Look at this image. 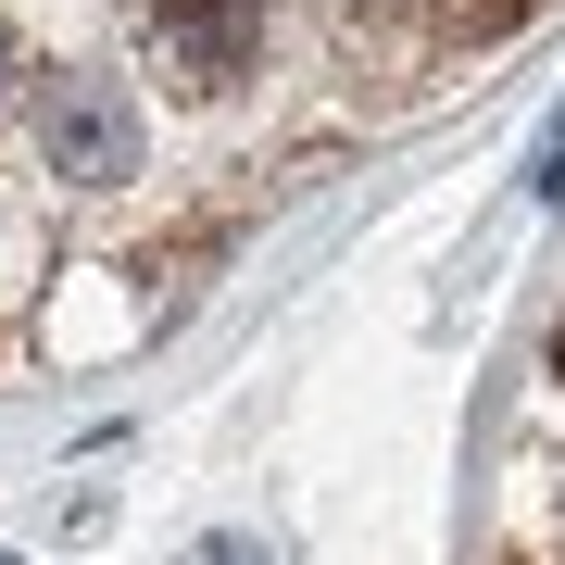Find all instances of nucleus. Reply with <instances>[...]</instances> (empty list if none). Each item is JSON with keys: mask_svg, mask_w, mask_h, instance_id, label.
I'll use <instances>...</instances> for the list:
<instances>
[{"mask_svg": "<svg viewBox=\"0 0 565 565\" xmlns=\"http://www.w3.org/2000/svg\"><path fill=\"white\" fill-rule=\"evenodd\" d=\"M139 151H151V126H139V88L126 76H88V63H51L39 76V163L63 189H126Z\"/></svg>", "mask_w": 565, "mask_h": 565, "instance_id": "1", "label": "nucleus"}, {"mask_svg": "<svg viewBox=\"0 0 565 565\" xmlns=\"http://www.w3.org/2000/svg\"><path fill=\"white\" fill-rule=\"evenodd\" d=\"M0 565H13V553H0Z\"/></svg>", "mask_w": 565, "mask_h": 565, "instance_id": "7", "label": "nucleus"}, {"mask_svg": "<svg viewBox=\"0 0 565 565\" xmlns=\"http://www.w3.org/2000/svg\"><path fill=\"white\" fill-rule=\"evenodd\" d=\"M264 25H277V0H151V51L177 88H239L264 63Z\"/></svg>", "mask_w": 565, "mask_h": 565, "instance_id": "2", "label": "nucleus"}, {"mask_svg": "<svg viewBox=\"0 0 565 565\" xmlns=\"http://www.w3.org/2000/svg\"><path fill=\"white\" fill-rule=\"evenodd\" d=\"M553 377H565V327H553Z\"/></svg>", "mask_w": 565, "mask_h": 565, "instance_id": "6", "label": "nucleus"}, {"mask_svg": "<svg viewBox=\"0 0 565 565\" xmlns=\"http://www.w3.org/2000/svg\"><path fill=\"white\" fill-rule=\"evenodd\" d=\"M202 565H264V553H252V541H214V553H202Z\"/></svg>", "mask_w": 565, "mask_h": 565, "instance_id": "4", "label": "nucleus"}, {"mask_svg": "<svg viewBox=\"0 0 565 565\" xmlns=\"http://www.w3.org/2000/svg\"><path fill=\"white\" fill-rule=\"evenodd\" d=\"M0 102H13V51H0Z\"/></svg>", "mask_w": 565, "mask_h": 565, "instance_id": "5", "label": "nucleus"}, {"mask_svg": "<svg viewBox=\"0 0 565 565\" xmlns=\"http://www.w3.org/2000/svg\"><path fill=\"white\" fill-rule=\"evenodd\" d=\"M503 25H527V0H427V39L440 51H478V39H503Z\"/></svg>", "mask_w": 565, "mask_h": 565, "instance_id": "3", "label": "nucleus"}]
</instances>
